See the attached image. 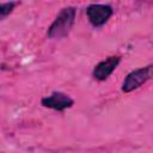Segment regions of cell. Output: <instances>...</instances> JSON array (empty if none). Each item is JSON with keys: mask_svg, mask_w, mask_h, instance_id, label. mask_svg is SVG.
<instances>
[{"mask_svg": "<svg viewBox=\"0 0 153 153\" xmlns=\"http://www.w3.org/2000/svg\"><path fill=\"white\" fill-rule=\"evenodd\" d=\"M112 12L111 6L103 4H92L86 8L87 19L96 27L104 25L112 16Z\"/></svg>", "mask_w": 153, "mask_h": 153, "instance_id": "cell-3", "label": "cell"}, {"mask_svg": "<svg viewBox=\"0 0 153 153\" xmlns=\"http://www.w3.org/2000/svg\"><path fill=\"white\" fill-rule=\"evenodd\" d=\"M75 16H76L75 7L68 6L62 8L54 19V22L51 23V25L49 26L47 36L51 39H59L67 36L74 24Z\"/></svg>", "mask_w": 153, "mask_h": 153, "instance_id": "cell-1", "label": "cell"}, {"mask_svg": "<svg viewBox=\"0 0 153 153\" xmlns=\"http://www.w3.org/2000/svg\"><path fill=\"white\" fill-rule=\"evenodd\" d=\"M41 104L45 108H49L56 111H63L66 109L72 108V105L74 104V100L66 93L53 92L50 96L42 98Z\"/></svg>", "mask_w": 153, "mask_h": 153, "instance_id": "cell-4", "label": "cell"}, {"mask_svg": "<svg viewBox=\"0 0 153 153\" xmlns=\"http://www.w3.org/2000/svg\"><path fill=\"white\" fill-rule=\"evenodd\" d=\"M16 2H4L0 5V19H5L14 8Z\"/></svg>", "mask_w": 153, "mask_h": 153, "instance_id": "cell-6", "label": "cell"}, {"mask_svg": "<svg viewBox=\"0 0 153 153\" xmlns=\"http://www.w3.org/2000/svg\"><path fill=\"white\" fill-rule=\"evenodd\" d=\"M152 74H153V65L134 69L123 80L122 91L128 93V92H131V91L139 88L141 85H143L152 76Z\"/></svg>", "mask_w": 153, "mask_h": 153, "instance_id": "cell-2", "label": "cell"}, {"mask_svg": "<svg viewBox=\"0 0 153 153\" xmlns=\"http://www.w3.org/2000/svg\"><path fill=\"white\" fill-rule=\"evenodd\" d=\"M120 62H121L120 56H109L108 59L100 61L99 63H97L94 66L93 72H92V76L99 81L108 79L111 75V73L116 69V67L118 66Z\"/></svg>", "mask_w": 153, "mask_h": 153, "instance_id": "cell-5", "label": "cell"}]
</instances>
